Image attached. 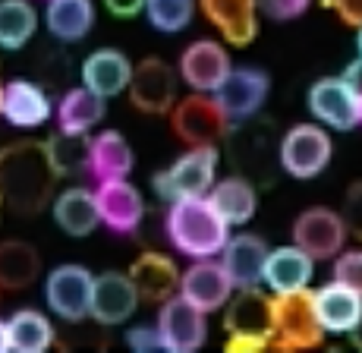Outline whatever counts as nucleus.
<instances>
[{
    "mask_svg": "<svg viewBox=\"0 0 362 353\" xmlns=\"http://www.w3.org/2000/svg\"><path fill=\"white\" fill-rule=\"evenodd\" d=\"M51 212L57 227L69 237H88L95 227L101 224L98 205H95V192L86 186H69L60 196L51 199Z\"/></svg>",
    "mask_w": 362,
    "mask_h": 353,
    "instance_id": "393cba45",
    "label": "nucleus"
},
{
    "mask_svg": "<svg viewBox=\"0 0 362 353\" xmlns=\"http://www.w3.org/2000/svg\"><path fill=\"white\" fill-rule=\"evenodd\" d=\"M359 127H362V101H359Z\"/></svg>",
    "mask_w": 362,
    "mask_h": 353,
    "instance_id": "a18cd8bd",
    "label": "nucleus"
},
{
    "mask_svg": "<svg viewBox=\"0 0 362 353\" xmlns=\"http://www.w3.org/2000/svg\"><path fill=\"white\" fill-rule=\"evenodd\" d=\"M129 281L136 287L139 300L145 303H164L167 296H173L180 290V268L173 265V259H167L161 253H142L129 265Z\"/></svg>",
    "mask_w": 362,
    "mask_h": 353,
    "instance_id": "4be33fe9",
    "label": "nucleus"
},
{
    "mask_svg": "<svg viewBox=\"0 0 362 353\" xmlns=\"http://www.w3.org/2000/svg\"><path fill=\"white\" fill-rule=\"evenodd\" d=\"M170 127L183 145H218L230 133V120L208 92H192L189 98L173 101Z\"/></svg>",
    "mask_w": 362,
    "mask_h": 353,
    "instance_id": "423d86ee",
    "label": "nucleus"
},
{
    "mask_svg": "<svg viewBox=\"0 0 362 353\" xmlns=\"http://www.w3.org/2000/svg\"><path fill=\"white\" fill-rule=\"evenodd\" d=\"M104 6H107L110 16L132 19V16H139V13L145 10V0H104Z\"/></svg>",
    "mask_w": 362,
    "mask_h": 353,
    "instance_id": "ea45409f",
    "label": "nucleus"
},
{
    "mask_svg": "<svg viewBox=\"0 0 362 353\" xmlns=\"http://www.w3.org/2000/svg\"><path fill=\"white\" fill-rule=\"evenodd\" d=\"M293 243L303 249L309 259L328 262L337 253H344L346 227L337 212L331 209H305L293 221Z\"/></svg>",
    "mask_w": 362,
    "mask_h": 353,
    "instance_id": "f8f14e48",
    "label": "nucleus"
},
{
    "mask_svg": "<svg viewBox=\"0 0 362 353\" xmlns=\"http://www.w3.org/2000/svg\"><path fill=\"white\" fill-rule=\"evenodd\" d=\"M45 25L57 41H82L95 25L92 0H47Z\"/></svg>",
    "mask_w": 362,
    "mask_h": 353,
    "instance_id": "cd10ccee",
    "label": "nucleus"
},
{
    "mask_svg": "<svg viewBox=\"0 0 362 353\" xmlns=\"http://www.w3.org/2000/svg\"><path fill=\"white\" fill-rule=\"evenodd\" d=\"M334 281L346 284L362 296V249H350V253L334 255Z\"/></svg>",
    "mask_w": 362,
    "mask_h": 353,
    "instance_id": "f704fd0d",
    "label": "nucleus"
},
{
    "mask_svg": "<svg viewBox=\"0 0 362 353\" xmlns=\"http://www.w3.org/2000/svg\"><path fill=\"white\" fill-rule=\"evenodd\" d=\"M325 4H328L346 25H353V29L362 25V0H325Z\"/></svg>",
    "mask_w": 362,
    "mask_h": 353,
    "instance_id": "58836bf2",
    "label": "nucleus"
},
{
    "mask_svg": "<svg viewBox=\"0 0 362 353\" xmlns=\"http://www.w3.org/2000/svg\"><path fill=\"white\" fill-rule=\"evenodd\" d=\"M47 158H51V168L57 177H76L88 170V133H64L45 142Z\"/></svg>",
    "mask_w": 362,
    "mask_h": 353,
    "instance_id": "473e14b6",
    "label": "nucleus"
},
{
    "mask_svg": "<svg viewBox=\"0 0 362 353\" xmlns=\"http://www.w3.org/2000/svg\"><path fill=\"white\" fill-rule=\"evenodd\" d=\"M350 341H353V347H359V350H362V322L350 331Z\"/></svg>",
    "mask_w": 362,
    "mask_h": 353,
    "instance_id": "79ce46f5",
    "label": "nucleus"
},
{
    "mask_svg": "<svg viewBox=\"0 0 362 353\" xmlns=\"http://www.w3.org/2000/svg\"><path fill=\"white\" fill-rule=\"evenodd\" d=\"M325 341V328L315 316L312 290H290L271 296V335L268 347L274 350H312Z\"/></svg>",
    "mask_w": 362,
    "mask_h": 353,
    "instance_id": "7ed1b4c3",
    "label": "nucleus"
},
{
    "mask_svg": "<svg viewBox=\"0 0 362 353\" xmlns=\"http://www.w3.org/2000/svg\"><path fill=\"white\" fill-rule=\"evenodd\" d=\"M0 117L19 129L45 127L51 120V98L38 82L13 79L0 86Z\"/></svg>",
    "mask_w": 362,
    "mask_h": 353,
    "instance_id": "a211bd4d",
    "label": "nucleus"
},
{
    "mask_svg": "<svg viewBox=\"0 0 362 353\" xmlns=\"http://www.w3.org/2000/svg\"><path fill=\"white\" fill-rule=\"evenodd\" d=\"M227 73H230V57H227L224 47L211 38L192 41L183 51L180 66H177V76L192 92H208V95L227 79Z\"/></svg>",
    "mask_w": 362,
    "mask_h": 353,
    "instance_id": "f3484780",
    "label": "nucleus"
},
{
    "mask_svg": "<svg viewBox=\"0 0 362 353\" xmlns=\"http://www.w3.org/2000/svg\"><path fill=\"white\" fill-rule=\"evenodd\" d=\"M312 303H315V316L325 335H350L362 322V296L340 281L312 290Z\"/></svg>",
    "mask_w": 362,
    "mask_h": 353,
    "instance_id": "aec40b11",
    "label": "nucleus"
},
{
    "mask_svg": "<svg viewBox=\"0 0 362 353\" xmlns=\"http://www.w3.org/2000/svg\"><path fill=\"white\" fill-rule=\"evenodd\" d=\"M129 73H132L129 57L123 51H117V47H101V51H92L82 60V86L92 88L95 95H101L104 101L127 92Z\"/></svg>",
    "mask_w": 362,
    "mask_h": 353,
    "instance_id": "b1692460",
    "label": "nucleus"
},
{
    "mask_svg": "<svg viewBox=\"0 0 362 353\" xmlns=\"http://www.w3.org/2000/svg\"><path fill=\"white\" fill-rule=\"evenodd\" d=\"M145 16L158 32H183L196 16V0H145Z\"/></svg>",
    "mask_w": 362,
    "mask_h": 353,
    "instance_id": "72a5a7b5",
    "label": "nucleus"
},
{
    "mask_svg": "<svg viewBox=\"0 0 362 353\" xmlns=\"http://www.w3.org/2000/svg\"><path fill=\"white\" fill-rule=\"evenodd\" d=\"M337 214H340V221H344V227H346V237L362 240V180L346 186L344 209H340Z\"/></svg>",
    "mask_w": 362,
    "mask_h": 353,
    "instance_id": "c9c22d12",
    "label": "nucleus"
},
{
    "mask_svg": "<svg viewBox=\"0 0 362 353\" xmlns=\"http://www.w3.org/2000/svg\"><path fill=\"white\" fill-rule=\"evenodd\" d=\"M177 70L161 57H142L129 73L127 92L136 110L151 117L170 114L173 101H177Z\"/></svg>",
    "mask_w": 362,
    "mask_h": 353,
    "instance_id": "6e6552de",
    "label": "nucleus"
},
{
    "mask_svg": "<svg viewBox=\"0 0 362 353\" xmlns=\"http://www.w3.org/2000/svg\"><path fill=\"white\" fill-rule=\"evenodd\" d=\"M139 309V294L132 287L129 274L123 272H104L92 278V300H88V316L101 328L123 325Z\"/></svg>",
    "mask_w": 362,
    "mask_h": 353,
    "instance_id": "2eb2a0df",
    "label": "nucleus"
},
{
    "mask_svg": "<svg viewBox=\"0 0 362 353\" xmlns=\"http://www.w3.org/2000/svg\"><path fill=\"white\" fill-rule=\"evenodd\" d=\"M164 231L173 249L189 259H211L230 237V224L208 202V196L170 199V209L164 214Z\"/></svg>",
    "mask_w": 362,
    "mask_h": 353,
    "instance_id": "f03ea898",
    "label": "nucleus"
},
{
    "mask_svg": "<svg viewBox=\"0 0 362 353\" xmlns=\"http://www.w3.org/2000/svg\"><path fill=\"white\" fill-rule=\"evenodd\" d=\"M205 196L230 227L249 224L255 214V205H259V196H255L252 183H249L246 177L214 180V186L205 192Z\"/></svg>",
    "mask_w": 362,
    "mask_h": 353,
    "instance_id": "bb28decb",
    "label": "nucleus"
},
{
    "mask_svg": "<svg viewBox=\"0 0 362 353\" xmlns=\"http://www.w3.org/2000/svg\"><path fill=\"white\" fill-rule=\"evenodd\" d=\"M356 47H359V57H362V25L356 29Z\"/></svg>",
    "mask_w": 362,
    "mask_h": 353,
    "instance_id": "c03bdc74",
    "label": "nucleus"
},
{
    "mask_svg": "<svg viewBox=\"0 0 362 353\" xmlns=\"http://www.w3.org/2000/svg\"><path fill=\"white\" fill-rule=\"evenodd\" d=\"M331 136L318 123H296L284 133L281 145H277L281 168L296 180H312L322 174L331 164Z\"/></svg>",
    "mask_w": 362,
    "mask_h": 353,
    "instance_id": "0eeeda50",
    "label": "nucleus"
},
{
    "mask_svg": "<svg viewBox=\"0 0 362 353\" xmlns=\"http://www.w3.org/2000/svg\"><path fill=\"white\" fill-rule=\"evenodd\" d=\"M227 353H252L268 347L271 335V296L259 287H240L224 303Z\"/></svg>",
    "mask_w": 362,
    "mask_h": 353,
    "instance_id": "20e7f679",
    "label": "nucleus"
},
{
    "mask_svg": "<svg viewBox=\"0 0 362 353\" xmlns=\"http://www.w3.org/2000/svg\"><path fill=\"white\" fill-rule=\"evenodd\" d=\"M161 344L167 353H192L205 344L208 337V325L205 313L196 309L189 300H183L180 294L167 296L158 309V322H155Z\"/></svg>",
    "mask_w": 362,
    "mask_h": 353,
    "instance_id": "1a4fd4ad",
    "label": "nucleus"
},
{
    "mask_svg": "<svg viewBox=\"0 0 362 353\" xmlns=\"http://www.w3.org/2000/svg\"><path fill=\"white\" fill-rule=\"evenodd\" d=\"M127 347L132 353H164L161 335H158L155 325H136L127 331Z\"/></svg>",
    "mask_w": 362,
    "mask_h": 353,
    "instance_id": "4c0bfd02",
    "label": "nucleus"
},
{
    "mask_svg": "<svg viewBox=\"0 0 362 353\" xmlns=\"http://www.w3.org/2000/svg\"><path fill=\"white\" fill-rule=\"evenodd\" d=\"M10 350V344H6V322L0 318V353H6Z\"/></svg>",
    "mask_w": 362,
    "mask_h": 353,
    "instance_id": "37998d69",
    "label": "nucleus"
},
{
    "mask_svg": "<svg viewBox=\"0 0 362 353\" xmlns=\"http://www.w3.org/2000/svg\"><path fill=\"white\" fill-rule=\"evenodd\" d=\"M340 79H344L346 88L356 95V101H362V57L353 60V64L344 70V76H340Z\"/></svg>",
    "mask_w": 362,
    "mask_h": 353,
    "instance_id": "a19ab883",
    "label": "nucleus"
},
{
    "mask_svg": "<svg viewBox=\"0 0 362 353\" xmlns=\"http://www.w3.org/2000/svg\"><path fill=\"white\" fill-rule=\"evenodd\" d=\"M104 98L95 95L92 88L79 86L64 92V98L57 101V127L64 133H88L92 127H98L104 120Z\"/></svg>",
    "mask_w": 362,
    "mask_h": 353,
    "instance_id": "7c9ffc66",
    "label": "nucleus"
},
{
    "mask_svg": "<svg viewBox=\"0 0 362 353\" xmlns=\"http://www.w3.org/2000/svg\"><path fill=\"white\" fill-rule=\"evenodd\" d=\"M218 145H192L167 170L155 174V192L170 202L183 196H205L218 180Z\"/></svg>",
    "mask_w": 362,
    "mask_h": 353,
    "instance_id": "39448f33",
    "label": "nucleus"
},
{
    "mask_svg": "<svg viewBox=\"0 0 362 353\" xmlns=\"http://www.w3.org/2000/svg\"><path fill=\"white\" fill-rule=\"evenodd\" d=\"M38 29V10L29 0H0V47L19 51Z\"/></svg>",
    "mask_w": 362,
    "mask_h": 353,
    "instance_id": "2f4dec72",
    "label": "nucleus"
},
{
    "mask_svg": "<svg viewBox=\"0 0 362 353\" xmlns=\"http://www.w3.org/2000/svg\"><path fill=\"white\" fill-rule=\"evenodd\" d=\"M259 4V13H264L268 19H277V23H287V19H296L309 10L312 0H255Z\"/></svg>",
    "mask_w": 362,
    "mask_h": 353,
    "instance_id": "e433bc0d",
    "label": "nucleus"
},
{
    "mask_svg": "<svg viewBox=\"0 0 362 353\" xmlns=\"http://www.w3.org/2000/svg\"><path fill=\"white\" fill-rule=\"evenodd\" d=\"M57 341L51 318L38 309H16L6 318V344L16 353H45Z\"/></svg>",
    "mask_w": 362,
    "mask_h": 353,
    "instance_id": "c85d7f7f",
    "label": "nucleus"
},
{
    "mask_svg": "<svg viewBox=\"0 0 362 353\" xmlns=\"http://www.w3.org/2000/svg\"><path fill=\"white\" fill-rule=\"evenodd\" d=\"M264 259H268V243H264L259 233H236V237H227L224 249H221V265H224L233 290L259 287Z\"/></svg>",
    "mask_w": 362,
    "mask_h": 353,
    "instance_id": "412c9836",
    "label": "nucleus"
},
{
    "mask_svg": "<svg viewBox=\"0 0 362 353\" xmlns=\"http://www.w3.org/2000/svg\"><path fill=\"white\" fill-rule=\"evenodd\" d=\"M177 294L208 316V313L221 309L227 300H230L233 284H230V278H227L224 265L211 255V259H192V265L180 274Z\"/></svg>",
    "mask_w": 362,
    "mask_h": 353,
    "instance_id": "4468645a",
    "label": "nucleus"
},
{
    "mask_svg": "<svg viewBox=\"0 0 362 353\" xmlns=\"http://www.w3.org/2000/svg\"><path fill=\"white\" fill-rule=\"evenodd\" d=\"M95 274L82 265H57L45 281V300L51 313L69 325L88 318V300H92Z\"/></svg>",
    "mask_w": 362,
    "mask_h": 353,
    "instance_id": "9d476101",
    "label": "nucleus"
},
{
    "mask_svg": "<svg viewBox=\"0 0 362 353\" xmlns=\"http://www.w3.org/2000/svg\"><path fill=\"white\" fill-rule=\"evenodd\" d=\"M132 149L117 129H101L88 139V174L95 180H123L132 174Z\"/></svg>",
    "mask_w": 362,
    "mask_h": 353,
    "instance_id": "a878e982",
    "label": "nucleus"
},
{
    "mask_svg": "<svg viewBox=\"0 0 362 353\" xmlns=\"http://www.w3.org/2000/svg\"><path fill=\"white\" fill-rule=\"evenodd\" d=\"M312 272H315V259H309L296 243L277 246V249H268L262 281L268 284L271 294H290V290L309 287Z\"/></svg>",
    "mask_w": 362,
    "mask_h": 353,
    "instance_id": "5701e85b",
    "label": "nucleus"
},
{
    "mask_svg": "<svg viewBox=\"0 0 362 353\" xmlns=\"http://www.w3.org/2000/svg\"><path fill=\"white\" fill-rule=\"evenodd\" d=\"M312 117L331 129H356L359 127V101L356 95L346 88L340 76H328V79L312 82L309 95H305Z\"/></svg>",
    "mask_w": 362,
    "mask_h": 353,
    "instance_id": "dca6fc26",
    "label": "nucleus"
},
{
    "mask_svg": "<svg viewBox=\"0 0 362 353\" xmlns=\"http://www.w3.org/2000/svg\"><path fill=\"white\" fill-rule=\"evenodd\" d=\"M268 92H271V79L259 66H240V70L230 66L227 79L211 95L221 105V110L227 114V120L236 123V120H249V117L259 114Z\"/></svg>",
    "mask_w": 362,
    "mask_h": 353,
    "instance_id": "9b49d317",
    "label": "nucleus"
},
{
    "mask_svg": "<svg viewBox=\"0 0 362 353\" xmlns=\"http://www.w3.org/2000/svg\"><path fill=\"white\" fill-rule=\"evenodd\" d=\"M41 255L25 240L0 243V290H25L38 281Z\"/></svg>",
    "mask_w": 362,
    "mask_h": 353,
    "instance_id": "c756f323",
    "label": "nucleus"
},
{
    "mask_svg": "<svg viewBox=\"0 0 362 353\" xmlns=\"http://www.w3.org/2000/svg\"><path fill=\"white\" fill-rule=\"evenodd\" d=\"M57 180L45 142L19 139L0 149V205L16 214H38L54 199Z\"/></svg>",
    "mask_w": 362,
    "mask_h": 353,
    "instance_id": "f257e3e1",
    "label": "nucleus"
},
{
    "mask_svg": "<svg viewBox=\"0 0 362 353\" xmlns=\"http://www.w3.org/2000/svg\"><path fill=\"white\" fill-rule=\"evenodd\" d=\"M95 205L104 227L114 233H136L145 218V199L136 186L123 180H101L95 190Z\"/></svg>",
    "mask_w": 362,
    "mask_h": 353,
    "instance_id": "ddd939ff",
    "label": "nucleus"
},
{
    "mask_svg": "<svg viewBox=\"0 0 362 353\" xmlns=\"http://www.w3.org/2000/svg\"><path fill=\"white\" fill-rule=\"evenodd\" d=\"M208 23L233 47L252 45L259 35V4L255 0H199Z\"/></svg>",
    "mask_w": 362,
    "mask_h": 353,
    "instance_id": "6ab92c4d",
    "label": "nucleus"
}]
</instances>
